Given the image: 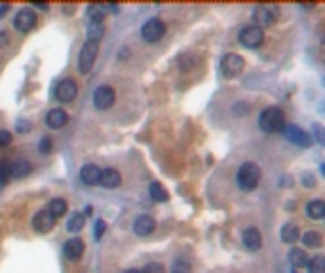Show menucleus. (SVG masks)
Listing matches in <instances>:
<instances>
[{"mask_svg": "<svg viewBox=\"0 0 325 273\" xmlns=\"http://www.w3.org/2000/svg\"><path fill=\"white\" fill-rule=\"evenodd\" d=\"M302 243L310 248H319L321 243H323V237L319 236L318 231H306V233L302 236Z\"/></svg>", "mask_w": 325, "mask_h": 273, "instance_id": "obj_28", "label": "nucleus"}, {"mask_svg": "<svg viewBox=\"0 0 325 273\" xmlns=\"http://www.w3.org/2000/svg\"><path fill=\"white\" fill-rule=\"evenodd\" d=\"M171 273H192V266L185 258H177L171 266Z\"/></svg>", "mask_w": 325, "mask_h": 273, "instance_id": "obj_30", "label": "nucleus"}, {"mask_svg": "<svg viewBox=\"0 0 325 273\" xmlns=\"http://www.w3.org/2000/svg\"><path fill=\"white\" fill-rule=\"evenodd\" d=\"M76 93H78V87L70 78H65L56 86V99L61 103H70L76 97Z\"/></svg>", "mask_w": 325, "mask_h": 273, "instance_id": "obj_11", "label": "nucleus"}, {"mask_svg": "<svg viewBox=\"0 0 325 273\" xmlns=\"http://www.w3.org/2000/svg\"><path fill=\"white\" fill-rule=\"evenodd\" d=\"M8 40H10V38H8L6 31H0V48H4L8 44Z\"/></svg>", "mask_w": 325, "mask_h": 273, "instance_id": "obj_38", "label": "nucleus"}, {"mask_svg": "<svg viewBox=\"0 0 325 273\" xmlns=\"http://www.w3.org/2000/svg\"><path fill=\"white\" fill-rule=\"evenodd\" d=\"M53 148V143H51L50 136H44V139H40V143H38V150H40V154L48 155Z\"/></svg>", "mask_w": 325, "mask_h": 273, "instance_id": "obj_32", "label": "nucleus"}, {"mask_svg": "<svg viewBox=\"0 0 325 273\" xmlns=\"http://www.w3.org/2000/svg\"><path fill=\"white\" fill-rule=\"evenodd\" d=\"M32 226H34V230L40 231V233H48V231L53 230V226H56V218L51 217L50 212L46 211H38L37 217L32 218Z\"/></svg>", "mask_w": 325, "mask_h": 273, "instance_id": "obj_12", "label": "nucleus"}, {"mask_svg": "<svg viewBox=\"0 0 325 273\" xmlns=\"http://www.w3.org/2000/svg\"><path fill=\"white\" fill-rule=\"evenodd\" d=\"M88 15L92 19V23H103V19L106 15L105 4H92L88 8Z\"/></svg>", "mask_w": 325, "mask_h": 273, "instance_id": "obj_26", "label": "nucleus"}, {"mask_svg": "<svg viewBox=\"0 0 325 273\" xmlns=\"http://www.w3.org/2000/svg\"><path fill=\"white\" fill-rule=\"evenodd\" d=\"M13 25L17 29L19 32H29L34 29L37 25V13L32 12L31 8H25V10H21V12L15 15L13 19Z\"/></svg>", "mask_w": 325, "mask_h": 273, "instance_id": "obj_10", "label": "nucleus"}, {"mask_svg": "<svg viewBox=\"0 0 325 273\" xmlns=\"http://www.w3.org/2000/svg\"><path fill=\"white\" fill-rule=\"evenodd\" d=\"M65 256L69 258V260H78L82 256V252H84V243H82V239H69V241L65 243Z\"/></svg>", "mask_w": 325, "mask_h": 273, "instance_id": "obj_18", "label": "nucleus"}, {"mask_svg": "<svg viewBox=\"0 0 325 273\" xmlns=\"http://www.w3.org/2000/svg\"><path fill=\"white\" fill-rule=\"evenodd\" d=\"M259 127L264 131V133H280L285 127V114L280 110V108H266L264 112H261L259 116Z\"/></svg>", "mask_w": 325, "mask_h": 273, "instance_id": "obj_2", "label": "nucleus"}, {"mask_svg": "<svg viewBox=\"0 0 325 273\" xmlns=\"http://www.w3.org/2000/svg\"><path fill=\"white\" fill-rule=\"evenodd\" d=\"M259 180H261V169H259L257 163L247 162L238 169L236 184H238L240 190H244V192H251V190H255V188L259 186Z\"/></svg>", "mask_w": 325, "mask_h": 273, "instance_id": "obj_1", "label": "nucleus"}, {"mask_svg": "<svg viewBox=\"0 0 325 273\" xmlns=\"http://www.w3.org/2000/svg\"><path fill=\"white\" fill-rule=\"evenodd\" d=\"M166 34V25L162 19H149L141 29V36L147 42H158Z\"/></svg>", "mask_w": 325, "mask_h": 273, "instance_id": "obj_8", "label": "nucleus"}, {"mask_svg": "<svg viewBox=\"0 0 325 273\" xmlns=\"http://www.w3.org/2000/svg\"><path fill=\"white\" fill-rule=\"evenodd\" d=\"M125 273H141V271H139V269H128Z\"/></svg>", "mask_w": 325, "mask_h": 273, "instance_id": "obj_41", "label": "nucleus"}, {"mask_svg": "<svg viewBox=\"0 0 325 273\" xmlns=\"http://www.w3.org/2000/svg\"><path fill=\"white\" fill-rule=\"evenodd\" d=\"M103 36H105V23H89L88 42H99Z\"/></svg>", "mask_w": 325, "mask_h": 273, "instance_id": "obj_25", "label": "nucleus"}, {"mask_svg": "<svg viewBox=\"0 0 325 273\" xmlns=\"http://www.w3.org/2000/svg\"><path fill=\"white\" fill-rule=\"evenodd\" d=\"M34 6H37L38 10H48V8H50L48 4H34Z\"/></svg>", "mask_w": 325, "mask_h": 273, "instance_id": "obj_40", "label": "nucleus"}, {"mask_svg": "<svg viewBox=\"0 0 325 273\" xmlns=\"http://www.w3.org/2000/svg\"><path fill=\"white\" fill-rule=\"evenodd\" d=\"M234 110H236V114H244V112L249 110V106L245 105V103H238V106L234 108Z\"/></svg>", "mask_w": 325, "mask_h": 273, "instance_id": "obj_36", "label": "nucleus"}, {"mask_svg": "<svg viewBox=\"0 0 325 273\" xmlns=\"http://www.w3.org/2000/svg\"><path fill=\"white\" fill-rule=\"evenodd\" d=\"M99 177H101V169L97 165H84L80 169V179L82 182L86 184V186H95V184H99Z\"/></svg>", "mask_w": 325, "mask_h": 273, "instance_id": "obj_16", "label": "nucleus"}, {"mask_svg": "<svg viewBox=\"0 0 325 273\" xmlns=\"http://www.w3.org/2000/svg\"><path fill=\"white\" fill-rule=\"evenodd\" d=\"M280 17V10L274 6H257L255 12H253V21H255V27L259 29H264V27L274 25L276 21Z\"/></svg>", "mask_w": 325, "mask_h": 273, "instance_id": "obj_4", "label": "nucleus"}, {"mask_svg": "<svg viewBox=\"0 0 325 273\" xmlns=\"http://www.w3.org/2000/svg\"><path fill=\"white\" fill-rule=\"evenodd\" d=\"M245 67V61L242 55H238V53H228V55L223 57V61H221V72L225 78H236Z\"/></svg>", "mask_w": 325, "mask_h": 273, "instance_id": "obj_5", "label": "nucleus"}, {"mask_svg": "<svg viewBox=\"0 0 325 273\" xmlns=\"http://www.w3.org/2000/svg\"><path fill=\"white\" fill-rule=\"evenodd\" d=\"M141 273H164V266L162 264L152 262V264H149V266L145 267V271H141Z\"/></svg>", "mask_w": 325, "mask_h": 273, "instance_id": "obj_34", "label": "nucleus"}, {"mask_svg": "<svg viewBox=\"0 0 325 273\" xmlns=\"http://www.w3.org/2000/svg\"><path fill=\"white\" fill-rule=\"evenodd\" d=\"M122 182V177L116 169H103L99 177V184L105 188H118Z\"/></svg>", "mask_w": 325, "mask_h": 273, "instance_id": "obj_17", "label": "nucleus"}, {"mask_svg": "<svg viewBox=\"0 0 325 273\" xmlns=\"http://www.w3.org/2000/svg\"><path fill=\"white\" fill-rule=\"evenodd\" d=\"M46 211L50 212L53 218L63 217V215L67 212V201H65V199H61V198L51 199L50 203H48V209H46Z\"/></svg>", "mask_w": 325, "mask_h": 273, "instance_id": "obj_20", "label": "nucleus"}, {"mask_svg": "<svg viewBox=\"0 0 325 273\" xmlns=\"http://www.w3.org/2000/svg\"><path fill=\"white\" fill-rule=\"evenodd\" d=\"M10 177H12V163L0 160V184H6Z\"/></svg>", "mask_w": 325, "mask_h": 273, "instance_id": "obj_31", "label": "nucleus"}, {"mask_svg": "<svg viewBox=\"0 0 325 273\" xmlns=\"http://www.w3.org/2000/svg\"><path fill=\"white\" fill-rule=\"evenodd\" d=\"M306 267H308V273H325L323 256H314L312 260H308Z\"/></svg>", "mask_w": 325, "mask_h": 273, "instance_id": "obj_29", "label": "nucleus"}, {"mask_svg": "<svg viewBox=\"0 0 325 273\" xmlns=\"http://www.w3.org/2000/svg\"><path fill=\"white\" fill-rule=\"evenodd\" d=\"M105 230H106V222H105V220H97V222H95V231H94L95 239H101V236L105 233Z\"/></svg>", "mask_w": 325, "mask_h": 273, "instance_id": "obj_33", "label": "nucleus"}, {"mask_svg": "<svg viewBox=\"0 0 325 273\" xmlns=\"http://www.w3.org/2000/svg\"><path fill=\"white\" fill-rule=\"evenodd\" d=\"M149 193H150V198L154 199V201H160V203H162V201H168V190H166V188L162 186V184H160V182H152V184H150V188H149Z\"/></svg>", "mask_w": 325, "mask_h": 273, "instance_id": "obj_24", "label": "nucleus"}, {"mask_svg": "<svg viewBox=\"0 0 325 273\" xmlns=\"http://www.w3.org/2000/svg\"><path fill=\"white\" fill-rule=\"evenodd\" d=\"M116 101V93L113 87L109 86H99L94 91V105L97 110H109Z\"/></svg>", "mask_w": 325, "mask_h": 273, "instance_id": "obj_7", "label": "nucleus"}, {"mask_svg": "<svg viewBox=\"0 0 325 273\" xmlns=\"http://www.w3.org/2000/svg\"><path fill=\"white\" fill-rule=\"evenodd\" d=\"M32 173V165L29 162H15L12 163V177H15V179H23V177H27V174Z\"/></svg>", "mask_w": 325, "mask_h": 273, "instance_id": "obj_23", "label": "nucleus"}, {"mask_svg": "<svg viewBox=\"0 0 325 273\" xmlns=\"http://www.w3.org/2000/svg\"><path fill=\"white\" fill-rule=\"evenodd\" d=\"M297 239H299V228L295 224H285L281 228V241L293 245V243H297Z\"/></svg>", "mask_w": 325, "mask_h": 273, "instance_id": "obj_21", "label": "nucleus"}, {"mask_svg": "<svg viewBox=\"0 0 325 273\" xmlns=\"http://www.w3.org/2000/svg\"><path fill=\"white\" fill-rule=\"evenodd\" d=\"M306 215L314 220H321L325 217V203L321 199H314L306 205Z\"/></svg>", "mask_w": 325, "mask_h": 273, "instance_id": "obj_19", "label": "nucleus"}, {"mask_svg": "<svg viewBox=\"0 0 325 273\" xmlns=\"http://www.w3.org/2000/svg\"><path fill=\"white\" fill-rule=\"evenodd\" d=\"M263 40H264L263 29H259V27L255 25H247L240 31V44L245 46V48L255 50V48H259V46L263 44Z\"/></svg>", "mask_w": 325, "mask_h": 273, "instance_id": "obj_6", "label": "nucleus"}, {"mask_svg": "<svg viewBox=\"0 0 325 273\" xmlns=\"http://www.w3.org/2000/svg\"><path fill=\"white\" fill-rule=\"evenodd\" d=\"M289 260H291V266L299 269V267H304L308 264V255L302 248H293L289 252Z\"/></svg>", "mask_w": 325, "mask_h": 273, "instance_id": "obj_22", "label": "nucleus"}, {"mask_svg": "<svg viewBox=\"0 0 325 273\" xmlns=\"http://www.w3.org/2000/svg\"><path fill=\"white\" fill-rule=\"evenodd\" d=\"M10 10V4H0V17H4V13Z\"/></svg>", "mask_w": 325, "mask_h": 273, "instance_id": "obj_39", "label": "nucleus"}, {"mask_svg": "<svg viewBox=\"0 0 325 273\" xmlns=\"http://www.w3.org/2000/svg\"><path fill=\"white\" fill-rule=\"evenodd\" d=\"M12 143V135H10V133H8V131H0V148H2V146H6V144H10Z\"/></svg>", "mask_w": 325, "mask_h": 273, "instance_id": "obj_35", "label": "nucleus"}, {"mask_svg": "<svg viewBox=\"0 0 325 273\" xmlns=\"http://www.w3.org/2000/svg\"><path fill=\"white\" fill-rule=\"evenodd\" d=\"M283 135L287 136L289 143L297 144V146H302V148H306V146L312 144V136L308 135L306 131L297 127V125H285V127H283Z\"/></svg>", "mask_w": 325, "mask_h": 273, "instance_id": "obj_9", "label": "nucleus"}, {"mask_svg": "<svg viewBox=\"0 0 325 273\" xmlns=\"http://www.w3.org/2000/svg\"><path fill=\"white\" fill-rule=\"evenodd\" d=\"M67 122H69V116H67V112L61 110V108H53V110H50L46 114V124H48V127H51V129H61Z\"/></svg>", "mask_w": 325, "mask_h": 273, "instance_id": "obj_15", "label": "nucleus"}, {"mask_svg": "<svg viewBox=\"0 0 325 273\" xmlns=\"http://www.w3.org/2000/svg\"><path fill=\"white\" fill-rule=\"evenodd\" d=\"M84 226H86L84 215H73V217L69 218V222H67V230H69L70 233H78V231L84 230Z\"/></svg>", "mask_w": 325, "mask_h": 273, "instance_id": "obj_27", "label": "nucleus"}, {"mask_svg": "<svg viewBox=\"0 0 325 273\" xmlns=\"http://www.w3.org/2000/svg\"><path fill=\"white\" fill-rule=\"evenodd\" d=\"M304 180H306V182H302V184H304V186H310V188H312V186H316V179H314V177H312V174H310V179H308V174H304Z\"/></svg>", "mask_w": 325, "mask_h": 273, "instance_id": "obj_37", "label": "nucleus"}, {"mask_svg": "<svg viewBox=\"0 0 325 273\" xmlns=\"http://www.w3.org/2000/svg\"><path fill=\"white\" fill-rule=\"evenodd\" d=\"M242 241H244L247 250H259V248L263 247V237H261L257 228H247L244 231V236H242Z\"/></svg>", "mask_w": 325, "mask_h": 273, "instance_id": "obj_14", "label": "nucleus"}, {"mask_svg": "<svg viewBox=\"0 0 325 273\" xmlns=\"http://www.w3.org/2000/svg\"><path fill=\"white\" fill-rule=\"evenodd\" d=\"M97 50H99L97 42H86L82 46L80 53H78V70H80L82 74H88L89 70H92L95 57H97Z\"/></svg>", "mask_w": 325, "mask_h": 273, "instance_id": "obj_3", "label": "nucleus"}, {"mask_svg": "<svg viewBox=\"0 0 325 273\" xmlns=\"http://www.w3.org/2000/svg\"><path fill=\"white\" fill-rule=\"evenodd\" d=\"M156 228V222H154V218L149 217V215H141V217L135 218V222H133V231L137 233V236H150L152 231Z\"/></svg>", "mask_w": 325, "mask_h": 273, "instance_id": "obj_13", "label": "nucleus"}]
</instances>
